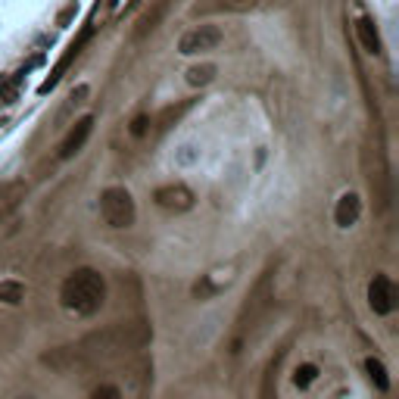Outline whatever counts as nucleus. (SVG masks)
<instances>
[{"label": "nucleus", "instance_id": "obj_1", "mask_svg": "<svg viewBox=\"0 0 399 399\" xmlns=\"http://www.w3.org/2000/svg\"><path fill=\"white\" fill-rule=\"evenodd\" d=\"M60 300H63V306L69 312H75V315H94V312H100V306H103V300H106L103 274L94 272V268H78V272H72L60 287Z\"/></svg>", "mask_w": 399, "mask_h": 399}, {"label": "nucleus", "instance_id": "obj_2", "mask_svg": "<svg viewBox=\"0 0 399 399\" xmlns=\"http://www.w3.org/2000/svg\"><path fill=\"white\" fill-rule=\"evenodd\" d=\"M100 215H103L106 224H113V228H128V224H134V200L132 194L125 191V187H106L103 194H100Z\"/></svg>", "mask_w": 399, "mask_h": 399}, {"label": "nucleus", "instance_id": "obj_3", "mask_svg": "<svg viewBox=\"0 0 399 399\" xmlns=\"http://www.w3.org/2000/svg\"><path fill=\"white\" fill-rule=\"evenodd\" d=\"M222 41H224V34L219 25H197L178 41V53H184V56L209 53V50H215Z\"/></svg>", "mask_w": 399, "mask_h": 399}, {"label": "nucleus", "instance_id": "obj_4", "mask_svg": "<svg viewBox=\"0 0 399 399\" xmlns=\"http://www.w3.org/2000/svg\"><path fill=\"white\" fill-rule=\"evenodd\" d=\"M368 306H372L374 315H390V312L396 309V287L390 278H384V274H377L372 281V287H368Z\"/></svg>", "mask_w": 399, "mask_h": 399}, {"label": "nucleus", "instance_id": "obj_5", "mask_svg": "<svg viewBox=\"0 0 399 399\" xmlns=\"http://www.w3.org/2000/svg\"><path fill=\"white\" fill-rule=\"evenodd\" d=\"M94 132V115H84V119H78L75 122V128L63 137V144H60V159H72L78 153V150L88 144V137Z\"/></svg>", "mask_w": 399, "mask_h": 399}, {"label": "nucleus", "instance_id": "obj_6", "mask_svg": "<svg viewBox=\"0 0 399 399\" xmlns=\"http://www.w3.org/2000/svg\"><path fill=\"white\" fill-rule=\"evenodd\" d=\"M156 203L163 209H175V213H184V209L194 206V194L187 191L184 184H165L156 191Z\"/></svg>", "mask_w": 399, "mask_h": 399}, {"label": "nucleus", "instance_id": "obj_7", "mask_svg": "<svg viewBox=\"0 0 399 399\" xmlns=\"http://www.w3.org/2000/svg\"><path fill=\"white\" fill-rule=\"evenodd\" d=\"M359 215H362V200H359V194H343V197L337 200V209H334V222L340 224V228H353L355 222H359Z\"/></svg>", "mask_w": 399, "mask_h": 399}, {"label": "nucleus", "instance_id": "obj_8", "mask_svg": "<svg viewBox=\"0 0 399 399\" xmlns=\"http://www.w3.org/2000/svg\"><path fill=\"white\" fill-rule=\"evenodd\" d=\"M355 38H359V44L365 53H372V56L381 53V34H377V25L368 16L355 19Z\"/></svg>", "mask_w": 399, "mask_h": 399}, {"label": "nucleus", "instance_id": "obj_9", "mask_svg": "<svg viewBox=\"0 0 399 399\" xmlns=\"http://www.w3.org/2000/svg\"><path fill=\"white\" fill-rule=\"evenodd\" d=\"M365 372H368V377H372V384L377 390H390V374H387V368H384L381 359H365Z\"/></svg>", "mask_w": 399, "mask_h": 399}, {"label": "nucleus", "instance_id": "obj_10", "mask_svg": "<svg viewBox=\"0 0 399 399\" xmlns=\"http://www.w3.org/2000/svg\"><path fill=\"white\" fill-rule=\"evenodd\" d=\"M23 300H25V284L23 281H4V284H0V303L19 306Z\"/></svg>", "mask_w": 399, "mask_h": 399}, {"label": "nucleus", "instance_id": "obj_11", "mask_svg": "<svg viewBox=\"0 0 399 399\" xmlns=\"http://www.w3.org/2000/svg\"><path fill=\"white\" fill-rule=\"evenodd\" d=\"M213 78H215V66H213V63L187 69V84H194V88H203V84H209Z\"/></svg>", "mask_w": 399, "mask_h": 399}, {"label": "nucleus", "instance_id": "obj_12", "mask_svg": "<svg viewBox=\"0 0 399 399\" xmlns=\"http://www.w3.org/2000/svg\"><path fill=\"white\" fill-rule=\"evenodd\" d=\"M315 377H318V368H315V365H300V368L293 372V384H296L300 390H306L309 384L315 381Z\"/></svg>", "mask_w": 399, "mask_h": 399}, {"label": "nucleus", "instance_id": "obj_13", "mask_svg": "<svg viewBox=\"0 0 399 399\" xmlns=\"http://www.w3.org/2000/svg\"><path fill=\"white\" fill-rule=\"evenodd\" d=\"M91 399H122V393H119V387H113V384H100V387L91 393Z\"/></svg>", "mask_w": 399, "mask_h": 399}, {"label": "nucleus", "instance_id": "obj_14", "mask_svg": "<svg viewBox=\"0 0 399 399\" xmlns=\"http://www.w3.org/2000/svg\"><path fill=\"white\" fill-rule=\"evenodd\" d=\"M144 132H147V119H144V115H141V119H134V125H132V134H137V137H141Z\"/></svg>", "mask_w": 399, "mask_h": 399}, {"label": "nucleus", "instance_id": "obj_15", "mask_svg": "<svg viewBox=\"0 0 399 399\" xmlns=\"http://www.w3.org/2000/svg\"><path fill=\"white\" fill-rule=\"evenodd\" d=\"M237 4H246V0H237Z\"/></svg>", "mask_w": 399, "mask_h": 399}, {"label": "nucleus", "instance_id": "obj_16", "mask_svg": "<svg viewBox=\"0 0 399 399\" xmlns=\"http://www.w3.org/2000/svg\"><path fill=\"white\" fill-rule=\"evenodd\" d=\"M113 4H115V0H110V6H113Z\"/></svg>", "mask_w": 399, "mask_h": 399}, {"label": "nucleus", "instance_id": "obj_17", "mask_svg": "<svg viewBox=\"0 0 399 399\" xmlns=\"http://www.w3.org/2000/svg\"><path fill=\"white\" fill-rule=\"evenodd\" d=\"M23 399H32V396H23Z\"/></svg>", "mask_w": 399, "mask_h": 399}]
</instances>
